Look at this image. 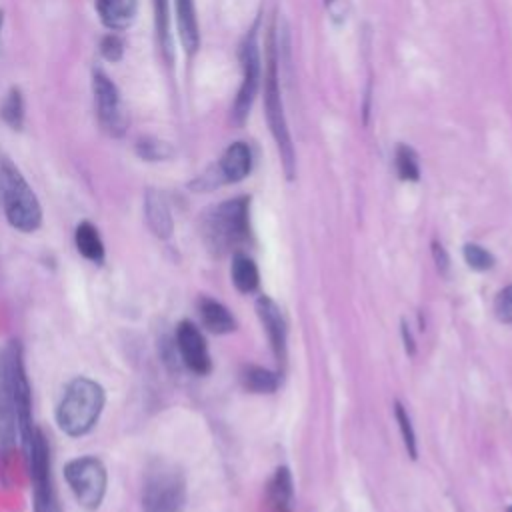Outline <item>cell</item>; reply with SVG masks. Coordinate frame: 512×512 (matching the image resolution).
Wrapping results in <instances>:
<instances>
[{
    "label": "cell",
    "instance_id": "603a6c76",
    "mask_svg": "<svg viewBox=\"0 0 512 512\" xmlns=\"http://www.w3.org/2000/svg\"><path fill=\"white\" fill-rule=\"evenodd\" d=\"M154 16H156V32L160 40V48L168 60H172V34H170V6L168 0H154Z\"/></svg>",
    "mask_w": 512,
    "mask_h": 512
},
{
    "label": "cell",
    "instance_id": "1f68e13d",
    "mask_svg": "<svg viewBox=\"0 0 512 512\" xmlns=\"http://www.w3.org/2000/svg\"><path fill=\"white\" fill-rule=\"evenodd\" d=\"M508 512H512V506H510V508H508Z\"/></svg>",
    "mask_w": 512,
    "mask_h": 512
},
{
    "label": "cell",
    "instance_id": "44dd1931",
    "mask_svg": "<svg viewBox=\"0 0 512 512\" xmlns=\"http://www.w3.org/2000/svg\"><path fill=\"white\" fill-rule=\"evenodd\" d=\"M270 502L278 512H288L290 500H292V478L288 468H278L268 490Z\"/></svg>",
    "mask_w": 512,
    "mask_h": 512
},
{
    "label": "cell",
    "instance_id": "3957f363",
    "mask_svg": "<svg viewBox=\"0 0 512 512\" xmlns=\"http://www.w3.org/2000/svg\"><path fill=\"white\" fill-rule=\"evenodd\" d=\"M248 210L250 198L238 196L214 206L204 218L206 244L224 254L248 238Z\"/></svg>",
    "mask_w": 512,
    "mask_h": 512
},
{
    "label": "cell",
    "instance_id": "9c48e42d",
    "mask_svg": "<svg viewBox=\"0 0 512 512\" xmlns=\"http://www.w3.org/2000/svg\"><path fill=\"white\" fill-rule=\"evenodd\" d=\"M252 170V150L246 142H232L218 164L208 168L198 180L192 184L194 190H212L222 184H234L244 180Z\"/></svg>",
    "mask_w": 512,
    "mask_h": 512
},
{
    "label": "cell",
    "instance_id": "ac0fdd59",
    "mask_svg": "<svg viewBox=\"0 0 512 512\" xmlns=\"http://www.w3.org/2000/svg\"><path fill=\"white\" fill-rule=\"evenodd\" d=\"M74 244L78 248V252L94 262V264H102L104 262V242L98 234V228L90 222H80L74 230Z\"/></svg>",
    "mask_w": 512,
    "mask_h": 512
},
{
    "label": "cell",
    "instance_id": "9a60e30c",
    "mask_svg": "<svg viewBox=\"0 0 512 512\" xmlns=\"http://www.w3.org/2000/svg\"><path fill=\"white\" fill-rule=\"evenodd\" d=\"M176 24H178V34L184 50L188 54L196 52L200 44V32H198L194 0H176Z\"/></svg>",
    "mask_w": 512,
    "mask_h": 512
},
{
    "label": "cell",
    "instance_id": "7a4b0ae2",
    "mask_svg": "<svg viewBox=\"0 0 512 512\" xmlns=\"http://www.w3.org/2000/svg\"><path fill=\"white\" fill-rule=\"evenodd\" d=\"M274 26L270 28V38H268V58H266V72H264V114L268 120L270 134L276 142L282 168L288 180L294 178L296 174V152L294 144L290 138L286 114H284V104H282V94H280V76H278V58H276V34Z\"/></svg>",
    "mask_w": 512,
    "mask_h": 512
},
{
    "label": "cell",
    "instance_id": "4dcf8cb0",
    "mask_svg": "<svg viewBox=\"0 0 512 512\" xmlns=\"http://www.w3.org/2000/svg\"><path fill=\"white\" fill-rule=\"evenodd\" d=\"M402 338H404V346H406V352H408V354H414V340H412V334L408 332V326H406V322H402Z\"/></svg>",
    "mask_w": 512,
    "mask_h": 512
},
{
    "label": "cell",
    "instance_id": "484cf974",
    "mask_svg": "<svg viewBox=\"0 0 512 512\" xmlns=\"http://www.w3.org/2000/svg\"><path fill=\"white\" fill-rule=\"evenodd\" d=\"M464 260L474 270H488V268L494 266V256L478 244H466L464 246Z\"/></svg>",
    "mask_w": 512,
    "mask_h": 512
},
{
    "label": "cell",
    "instance_id": "52a82bcc",
    "mask_svg": "<svg viewBox=\"0 0 512 512\" xmlns=\"http://www.w3.org/2000/svg\"><path fill=\"white\" fill-rule=\"evenodd\" d=\"M64 478L76 498L86 510H96L106 494L108 474L104 464L94 456H80L64 466Z\"/></svg>",
    "mask_w": 512,
    "mask_h": 512
},
{
    "label": "cell",
    "instance_id": "f1b7e54d",
    "mask_svg": "<svg viewBox=\"0 0 512 512\" xmlns=\"http://www.w3.org/2000/svg\"><path fill=\"white\" fill-rule=\"evenodd\" d=\"M100 52L108 62H118L124 54V44L116 34H108L100 42Z\"/></svg>",
    "mask_w": 512,
    "mask_h": 512
},
{
    "label": "cell",
    "instance_id": "ba28073f",
    "mask_svg": "<svg viewBox=\"0 0 512 512\" xmlns=\"http://www.w3.org/2000/svg\"><path fill=\"white\" fill-rule=\"evenodd\" d=\"M22 354L18 342H10L0 350V446L14 442L18 430V412L14 396V366Z\"/></svg>",
    "mask_w": 512,
    "mask_h": 512
},
{
    "label": "cell",
    "instance_id": "6da1fadb",
    "mask_svg": "<svg viewBox=\"0 0 512 512\" xmlns=\"http://www.w3.org/2000/svg\"><path fill=\"white\" fill-rule=\"evenodd\" d=\"M102 408V386L92 378L78 376L66 384L56 408V420L68 436H84L96 426Z\"/></svg>",
    "mask_w": 512,
    "mask_h": 512
},
{
    "label": "cell",
    "instance_id": "4316f807",
    "mask_svg": "<svg viewBox=\"0 0 512 512\" xmlns=\"http://www.w3.org/2000/svg\"><path fill=\"white\" fill-rule=\"evenodd\" d=\"M138 154L144 160H164L172 154V148L166 142H160L154 138H144L138 142Z\"/></svg>",
    "mask_w": 512,
    "mask_h": 512
},
{
    "label": "cell",
    "instance_id": "e0dca14e",
    "mask_svg": "<svg viewBox=\"0 0 512 512\" xmlns=\"http://www.w3.org/2000/svg\"><path fill=\"white\" fill-rule=\"evenodd\" d=\"M198 312H200L202 324L214 334H228L236 328V320L230 314V310L212 298H200Z\"/></svg>",
    "mask_w": 512,
    "mask_h": 512
},
{
    "label": "cell",
    "instance_id": "cb8c5ba5",
    "mask_svg": "<svg viewBox=\"0 0 512 512\" xmlns=\"http://www.w3.org/2000/svg\"><path fill=\"white\" fill-rule=\"evenodd\" d=\"M0 114L4 118V122L12 128H20L22 126V120H24V102H22V96H20V90L12 88L8 92V96L4 98L2 102V108H0Z\"/></svg>",
    "mask_w": 512,
    "mask_h": 512
},
{
    "label": "cell",
    "instance_id": "83f0119b",
    "mask_svg": "<svg viewBox=\"0 0 512 512\" xmlns=\"http://www.w3.org/2000/svg\"><path fill=\"white\" fill-rule=\"evenodd\" d=\"M494 314L500 322L512 324V284L502 288L494 298Z\"/></svg>",
    "mask_w": 512,
    "mask_h": 512
},
{
    "label": "cell",
    "instance_id": "277c9868",
    "mask_svg": "<svg viewBox=\"0 0 512 512\" xmlns=\"http://www.w3.org/2000/svg\"><path fill=\"white\" fill-rule=\"evenodd\" d=\"M2 202L12 228L20 232H34L40 228V202L20 170L10 162L2 164Z\"/></svg>",
    "mask_w": 512,
    "mask_h": 512
},
{
    "label": "cell",
    "instance_id": "8992f818",
    "mask_svg": "<svg viewBox=\"0 0 512 512\" xmlns=\"http://www.w3.org/2000/svg\"><path fill=\"white\" fill-rule=\"evenodd\" d=\"M26 464L34 490V512H60L52 478H50V450L44 434L34 426L22 436Z\"/></svg>",
    "mask_w": 512,
    "mask_h": 512
},
{
    "label": "cell",
    "instance_id": "7c38bea8",
    "mask_svg": "<svg viewBox=\"0 0 512 512\" xmlns=\"http://www.w3.org/2000/svg\"><path fill=\"white\" fill-rule=\"evenodd\" d=\"M176 348L184 366L194 374H208L212 368L206 340L196 324L182 320L176 328Z\"/></svg>",
    "mask_w": 512,
    "mask_h": 512
},
{
    "label": "cell",
    "instance_id": "5b68a950",
    "mask_svg": "<svg viewBox=\"0 0 512 512\" xmlns=\"http://www.w3.org/2000/svg\"><path fill=\"white\" fill-rule=\"evenodd\" d=\"M186 502V480L170 462H154L144 478L142 512H182Z\"/></svg>",
    "mask_w": 512,
    "mask_h": 512
},
{
    "label": "cell",
    "instance_id": "4fadbf2b",
    "mask_svg": "<svg viewBox=\"0 0 512 512\" xmlns=\"http://www.w3.org/2000/svg\"><path fill=\"white\" fill-rule=\"evenodd\" d=\"M256 314L268 334L274 356L278 358V362H284V358H286V324H284L280 308L276 306V302L272 298L260 296L256 300Z\"/></svg>",
    "mask_w": 512,
    "mask_h": 512
},
{
    "label": "cell",
    "instance_id": "8fae6325",
    "mask_svg": "<svg viewBox=\"0 0 512 512\" xmlns=\"http://www.w3.org/2000/svg\"><path fill=\"white\" fill-rule=\"evenodd\" d=\"M92 90H94V100H96V112L100 124L114 136H120L124 132V112H122V102L120 94L114 86V82L102 72L94 70L92 76Z\"/></svg>",
    "mask_w": 512,
    "mask_h": 512
},
{
    "label": "cell",
    "instance_id": "d6986e66",
    "mask_svg": "<svg viewBox=\"0 0 512 512\" xmlns=\"http://www.w3.org/2000/svg\"><path fill=\"white\" fill-rule=\"evenodd\" d=\"M232 282L244 294L254 292L258 288L260 276H258V268H256L252 258H248L244 254H234V258H232Z\"/></svg>",
    "mask_w": 512,
    "mask_h": 512
},
{
    "label": "cell",
    "instance_id": "5bb4252c",
    "mask_svg": "<svg viewBox=\"0 0 512 512\" xmlns=\"http://www.w3.org/2000/svg\"><path fill=\"white\" fill-rule=\"evenodd\" d=\"M96 12L102 24L112 30H126L136 20L138 0H96Z\"/></svg>",
    "mask_w": 512,
    "mask_h": 512
},
{
    "label": "cell",
    "instance_id": "7402d4cb",
    "mask_svg": "<svg viewBox=\"0 0 512 512\" xmlns=\"http://www.w3.org/2000/svg\"><path fill=\"white\" fill-rule=\"evenodd\" d=\"M394 166L400 176V180H410L416 182L420 178V166H418V156L408 144H398L394 152Z\"/></svg>",
    "mask_w": 512,
    "mask_h": 512
},
{
    "label": "cell",
    "instance_id": "ffe728a7",
    "mask_svg": "<svg viewBox=\"0 0 512 512\" xmlns=\"http://www.w3.org/2000/svg\"><path fill=\"white\" fill-rule=\"evenodd\" d=\"M240 382L246 390L256 394L274 392L278 388V376L262 366H244L240 372Z\"/></svg>",
    "mask_w": 512,
    "mask_h": 512
},
{
    "label": "cell",
    "instance_id": "f546056e",
    "mask_svg": "<svg viewBox=\"0 0 512 512\" xmlns=\"http://www.w3.org/2000/svg\"><path fill=\"white\" fill-rule=\"evenodd\" d=\"M432 254H434V262H436V266H438V272H440V274H446L448 264H450V258H448L444 246L438 244V242H432Z\"/></svg>",
    "mask_w": 512,
    "mask_h": 512
},
{
    "label": "cell",
    "instance_id": "2e32d148",
    "mask_svg": "<svg viewBox=\"0 0 512 512\" xmlns=\"http://www.w3.org/2000/svg\"><path fill=\"white\" fill-rule=\"evenodd\" d=\"M146 220L158 238H168L172 234L174 224H172L170 208L164 196L156 190H148L146 194Z\"/></svg>",
    "mask_w": 512,
    "mask_h": 512
},
{
    "label": "cell",
    "instance_id": "d4e9b609",
    "mask_svg": "<svg viewBox=\"0 0 512 512\" xmlns=\"http://www.w3.org/2000/svg\"><path fill=\"white\" fill-rule=\"evenodd\" d=\"M394 414H396V420H398V426H400V432H402V440H404V446L410 454V458L416 460V436H414V430H412V422H410V416L408 412L404 410V406L400 402L394 404Z\"/></svg>",
    "mask_w": 512,
    "mask_h": 512
},
{
    "label": "cell",
    "instance_id": "30bf717a",
    "mask_svg": "<svg viewBox=\"0 0 512 512\" xmlns=\"http://www.w3.org/2000/svg\"><path fill=\"white\" fill-rule=\"evenodd\" d=\"M240 62H242V82L232 106V120L240 126L244 124V120L250 114V108L254 104V98L258 94L260 88V52H258V44L254 34H250V38H246V42L242 44L240 50Z\"/></svg>",
    "mask_w": 512,
    "mask_h": 512
}]
</instances>
